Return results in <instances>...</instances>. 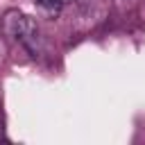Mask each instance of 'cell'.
<instances>
[{
    "label": "cell",
    "mask_w": 145,
    "mask_h": 145,
    "mask_svg": "<svg viewBox=\"0 0 145 145\" xmlns=\"http://www.w3.org/2000/svg\"><path fill=\"white\" fill-rule=\"evenodd\" d=\"M0 29H2L9 39L20 41L29 52L36 54L39 43H41V34H39V27H36L34 18H29V16L11 9V11H7V14L0 18Z\"/></svg>",
    "instance_id": "obj_1"
},
{
    "label": "cell",
    "mask_w": 145,
    "mask_h": 145,
    "mask_svg": "<svg viewBox=\"0 0 145 145\" xmlns=\"http://www.w3.org/2000/svg\"><path fill=\"white\" fill-rule=\"evenodd\" d=\"M34 5H36L43 14H48V16H57V14L61 11V7L66 5V0H34Z\"/></svg>",
    "instance_id": "obj_2"
},
{
    "label": "cell",
    "mask_w": 145,
    "mask_h": 145,
    "mask_svg": "<svg viewBox=\"0 0 145 145\" xmlns=\"http://www.w3.org/2000/svg\"><path fill=\"white\" fill-rule=\"evenodd\" d=\"M66 2H68V0H66Z\"/></svg>",
    "instance_id": "obj_3"
}]
</instances>
